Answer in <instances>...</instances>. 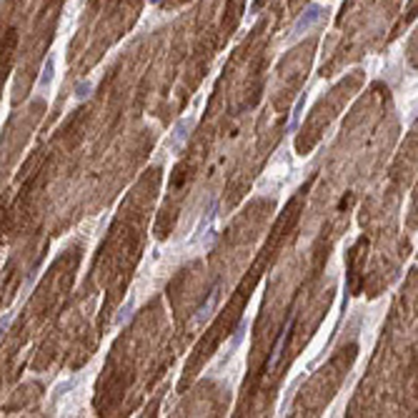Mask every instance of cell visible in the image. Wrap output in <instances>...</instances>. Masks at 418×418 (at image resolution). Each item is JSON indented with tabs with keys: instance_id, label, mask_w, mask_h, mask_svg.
<instances>
[{
	"instance_id": "6da1fadb",
	"label": "cell",
	"mask_w": 418,
	"mask_h": 418,
	"mask_svg": "<svg viewBox=\"0 0 418 418\" xmlns=\"http://www.w3.org/2000/svg\"><path fill=\"white\" fill-rule=\"evenodd\" d=\"M321 18H323V10H321L318 5H311V8L295 20V25H293V38H301V35H303L306 30H311Z\"/></svg>"
},
{
	"instance_id": "7a4b0ae2",
	"label": "cell",
	"mask_w": 418,
	"mask_h": 418,
	"mask_svg": "<svg viewBox=\"0 0 418 418\" xmlns=\"http://www.w3.org/2000/svg\"><path fill=\"white\" fill-rule=\"evenodd\" d=\"M53 58H48L45 61V68H43V75H40V80H38V85L40 88H45V85H50V80H53Z\"/></svg>"
},
{
	"instance_id": "3957f363",
	"label": "cell",
	"mask_w": 418,
	"mask_h": 418,
	"mask_svg": "<svg viewBox=\"0 0 418 418\" xmlns=\"http://www.w3.org/2000/svg\"><path fill=\"white\" fill-rule=\"evenodd\" d=\"M90 88H93V85H90L88 80H85V83H78V85H75V98H85V95L90 93Z\"/></svg>"
},
{
	"instance_id": "277c9868",
	"label": "cell",
	"mask_w": 418,
	"mask_h": 418,
	"mask_svg": "<svg viewBox=\"0 0 418 418\" xmlns=\"http://www.w3.org/2000/svg\"><path fill=\"white\" fill-rule=\"evenodd\" d=\"M150 3H158V0H150Z\"/></svg>"
}]
</instances>
